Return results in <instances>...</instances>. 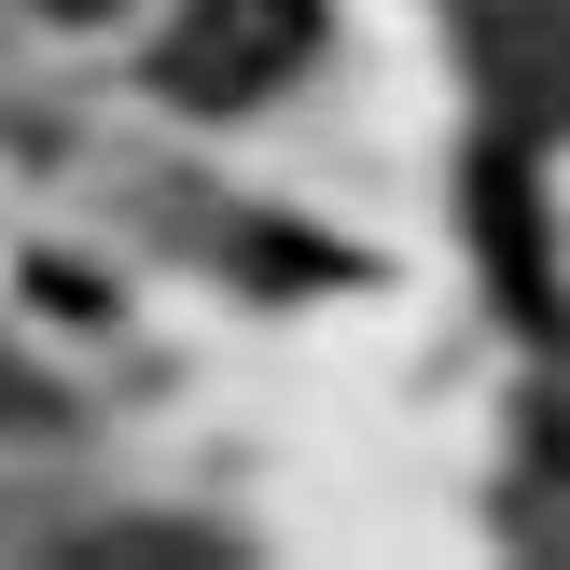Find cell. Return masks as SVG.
I'll list each match as a JSON object with an SVG mask.
<instances>
[{"label": "cell", "instance_id": "6da1fadb", "mask_svg": "<svg viewBox=\"0 0 570 570\" xmlns=\"http://www.w3.org/2000/svg\"><path fill=\"white\" fill-rule=\"evenodd\" d=\"M306 56H321V0H195V14L167 28L154 83L181 111H250V98H278Z\"/></svg>", "mask_w": 570, "mask_h": 570}, {"label": "cell", "instance_id": "7a4b0ae2", "mask_svg": "<svg viewBox=\"0 0 570 570\" xmlns=\"http://www.w3.org/2000/svg\"><path fill=\"white\" fill-rule=\"evenodd\" d=\"M42 14H126V0H42Z\"/></svg>", "mask_w": 570, "mask_h": 570}]
</instances>
